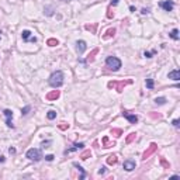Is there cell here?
<instances>
[{
	"mask_svg": "<svg viewBox=\"0 0 180 180\" xmlns=\"http://www.w3.org/2000/svg\"><path fill=\"white\" fill-rule=\"evenodd\" d=\"M49 84H51L54 89H59L62 84H63V73L60 70H56L49 76Z\"/></svg>",
	"mask_w": 180,
	"mask_h": 180,
	"instance_id": "obj_1",
	"label": "cell"
},
{
	"mask_svg": "<svg viewBox=\"0 0 180 180\" xmlns=\"http://www.w3.org/2000/svg\"><path fill=\"white\" fill-rule=\"evenodd\" d=\"M106 65L108 69H111L113 72H117V70H120L121 68V60L117 58V56H108L106 59Z\"/></svg>",
	"mask_w": 180,
	"mask_h": 180,
	"instance_id": "obj_2",
	"label": "cell"
},
{
	"mask_svg": "<svg viewBox=\"0 0 180 180\" xmlns=\"http://www.w3.org/2000/svg\"><path fill=\"white\" fill-rule=\"evenodd\" d=\"M25 156L30 159V161H34V162H40L42 159V155H41V151L40 149H35V148H31L28 149Z\"/></svg>",
	"mask_w": 180,
	"mask_h": 180,
	"instance_id": "obj_3",
	"label": "cell"
},
{
	"mask_svg": "<svg viewBox=\"0 0 180 180\" xmlns=\"http://www.w3.org/2000/svg\"><path fill=\"white\" fill-rule=\"evenodd\" d=\"M129 83H131V80H127V82H124V80H121V82H110L108 87H114L117 92H122V87L125 84H129Z\"/></svg>",
	"mask_w": 180,
	"mask_h": 180,
	"instance_id": "obj_4",
	"label": "cell"
},
{
	"mask_svg": "<svg viewBox=\"0 0 180 180\" xmlns=\"http://www.w3.org/2000/svg\"><path fill=\"white\" fill-rule=\"evenodd\" d=\"M3 114L6 116V124H7V127H9V128H14V125H13V111L9 110V108H6V110L3 111Z\"/></svg>",
	"mask_w": 180,
	"mask_h": 180,
	"instance_id": "obj_5",
	"label": "cell"
},
{
	"mask_svg": "<svg viewBox=\"0 0 180 180\" xmlns=\"http://www.w3.org/2000/svg\"><path fill=\"white\" fill-rule=\"evenodd\" d=\"M159 6H161V7L165 10V11H172V10H173V7H175V3H173L172 0H163V1H161V3H159Z\"/></svg>",
	"mask_w": 180,
	"mask_h": 180,
	"instance_id": "obj_6",
	"label": "cell"
},
{
	"mask_svg": "<svg viewBox=\"0 0 180 180\" xmlns=\"http://www.w3.org/2000/svg\"><path fill=\"white\" fill-rule=\"evenodd\" d=\"M156 149H158V145H156V143H151V145H149V148L146 149L145 152H143V155H142V159H148V158L151 156V155H152V153L155 152Z\"/></svg>",
	"mask_w": 180,
	"mask_h": 180,
	"instance_id": "obj_7",
	"label": "cell"
},
{
	"mask_svg": "<svg viewBox=\"0 0 180 180\" xmlns=\"http://www.w3.org/2000/svg\"><path fill=\"white\" fill-rule=\"evenodd\" d=\"M21 37H23V41H31V42H37V38L35 37H31V31H28V30H24L21 32Z\"/></svg>",
	"mask_w": 180,
	"mask_h": 180,
	"instance_id": "obj_8",
	"label": "cell"
},
{
	"mask_svg": "<svg viewBox=\"0 0 180 180\" xmlns=\"http://www.w3.org/2000/svg\"><path fill=\"white\" fill-rule=\"evenodd\" d=\"M122 116H124V118H127L131 124H137V122H138V116H135V114H131L128 111H124Z\"/></svg>",
	"mask_w": 180,
	"mask_h": 180,
	"instance_id": "obj_9",
	"label": "cell"
},
{
	"mask_svg": "<svg viewBox=\"0 0 180 180\" xmlns=\"http://www.w3.org/2000/svg\"><path fill=\"white\" fill-rule=\"evenodd\" d=\"M83 146H84L83 142L75 143V145H73V146H72L70 149H66V151H65V155H68V153H72V152H75V151H79V149H83Z\"/></svg>",
	"mask_w": 180,
	"mask_h": 180,
	"instance_id": "obj_10",
	"label": "cell"
},
{
	"mask_svg": "<svg viewBox=\"0 0 180 180\" xmlns=\"http://www.w3.org/2000/svg\"><path fill=\"white\" fill-rule=\"evenodd\" d=\"M86 48H87V46H86V42L84 41L80 40V41L76 42V51H78L79 54H83V52L86 51Z\"/></svg>",
	"mask_w": 180,
	"mask_h": 180,
	"instance_id": "obj_11",
	"label": "cell"
},
{
	"mask_svg": "<svg viewBox=\"0 0 180 180\" xmlns=\"http://www.w3.org/2000/svg\"><path fill=\"white\" fill-rule=\"evenodd\" d=\"M60 96V92L59 90H52L46 94V100H56V99H59Z\"/></svg>",
	"mask_w": 180,
	"mask_h": 180,
	"instance_id": "obj_12",
	"label": "cell"
},
{
	"mask_svg": "<svg viewBox=\"0 0 180 180\" xmlns=\"http://www.w3.org/2000/svg\"><path fill=\"white\" fill-rule=\"evenodd\" d=\"M169 79H172V80H175V82H179L180 80V72L177 69H175V70H172V72H169Z\"/></svg>",
	"mask_w": 180,
	"mask_h": 180,
	"instance_id": "obj_13",
	"label": "cell"
},
{
	"mask_svg": "<svg viewBox=\"0 0 180 180\" xmlns=\"http://www.w3.org/2000/svg\"><path fill=\"white\" fill-rule=\"evenodd\" d=\"M124 169H125L127 172L134 170V169H135V162L131 161V159H129V161H125V162H124Z\"/></svg>",
	"mask_w": 180,
	"mask_h": 180,
	"instance_id": "obj_14",
	"label": "cell"
},
{
	"mask_svg": "<svg viewBox=\"0 0 180 180\" xmlns=\"http://www.w3.org/2000/svg\"><path fill=\"white\" fill-rule=\"evenodd\" d=\"M114 34H116V30H114V28H110V30H107V32L103 35V40H108V38L114 37Z\"/></svg>",
	"mask_w": 180,
	"mask_h": 180,
	"instance_id": "obj_15",
	"label": "cell"
},
{
	"mask_svg": "<svg viewBox=\"0 0 180 180\" xmlns=\"http://www.w3.org/2000/svg\"><path fill=\"white\" fill-rule=\"evenodd\" d=\"M169 35H170V38H173V40H176V41H177V40H179V30H177V28L172 30V32L169 34Z\"/></svg>",
	"mask_w": 180,
	"mask_h": 180,
	"instance_id": "obj_16",
	"label": "cell"
},
{
	"mask_svg": "<svg viewBox=\"0 0 180 180\" xmlns=\"http://www.w3.org/2000/svg\"><path fill=\"white\" fill-rule=\"evenodd\" d=\"M107 163H108V165H116L117 163V156L116 155H111V156L107 158Z\"/></svg>",
	"mask_w": 180,
	"mask_h": 180,
	"instance_id": "obj_17",
	"label": "cell"
},
{
	"mask_svg": "<svg viewBox=\"0 0 180 180\" xmlns=\"http://www.w3.org/2000/svg\"><path fill=\"white\" fill-rule=\"evenodd\" d=\"M75 167H76V169H79V172H80V180H83L84 177H86V173H84L83 167H82V166H79L78 163H75Z\"/></svg>",
	"mask_w": 180,
	"mask_h": 180,
	"instance_id": "obj_18",
	"label": "cell"
},
{
	"mask_svg": "<svg viewBox=\"0 0 180 180\" xmlns=\"http://www.w3.org/2000/svg\"><path fill=\"white\" fill-rule=\"evenodd\" d=\"M97 52H99V48H96V49H93L92 54H90V55H89V58L86 59V62H93V59H94V55H96Z\"/></svg>",
	"mask_w": 180,
	"mask_h": 180,
	"instance_id": "obj_19",
	"label": "cell"
},
{
	"mask_svg": "<svg viewBox=\"0 0 180 180\" xmlns=\"http://www.w3.org/2000/svg\"><path fill=\"white\" fill-rule=\"evenodd\" d=\"M46 117H48V120H54V118H56V111L55 110H49L48 111V114H46Z\"/></svg>",
	"mask_w": 180,
	"mask_h": 180,
	"instance_id": "obj_20",
	"label": "cell"
},
{
	"mask_svg": "<svg viewBox=\"0 0 180 180\" xmlns=\"http://www.w3.org/2000/svg\"><path fill=\"white\" fill-rule=\"evenodd\" d=\"M155 103L159 104V106H162V104L166 103V99H165V97H156V99H155Z\"/></svg>",
	"mask_w": 180,
	"mask_h": 180,
	"instance_id": "obj_21",
	"label": "cell"
},
{
	"mask_svg": "<svg viewBox=\"0 0 180 180\" xmlns=\"http://www.w3.org/2000/svg\"><path fill=\"white\" fill-rule=\"evenodd\" d=\"M46 44L49 46H55V45H58V40H55V38H49L48 41H46Z\"/></svg>",
	"mask_w": 180,
	"mask_h": 180,
	"instance_id": "obj_22",
	"label": "cell"
},
{
	"mask_svg": "<svg viewBox=\"0 0 180 180\" xmlns=\"http://www.w3.org/2000/svg\"><path fill=\"white\" fill-rule=\"evenodd\" d=\"M110 146H113V145H110V141H108V138H107V137H104V138H103V148H110Z\"/></svg>",
	"mask_w": 180,
	"mask_h": 180,
	"instance_id": "obj_23",
	"label": "cell"
},
{
	"mask_svg": "<svg viewBox=\"0 0 180 180\" xmlns=\"http://www.w3.org/2000/svg\"><path fill=\"white\" fill-rule=\"evenodd\" d=\"M135 137H137V134H135V132H131V134H129L128 137H127V143L132 142V141L135 139Z\"/></svg>",
	"mask_w": 180,
	"mask_h": 180,
	"instance_id": "obj_24",
	"label": "cell"
},
{
	"mask_svg": "<svg viewBox=\"0 0 180 180\" xmlns=\"http://www.w3.org/2000/svg\"><path fill=\"white\" fill-rule=\"evenodd\" d=\"M145 83H146V87H148V89H153V79L148 78V79H146V82H145Z\"/></svg>",
	"mask_w": 180,
	"mask_h": 180,
	"instance_id": "obj_25",
	"label": "cell"
},
{
	"mask_svg": "<svg viewBox=\"0 0 180 180\" xmlns=\"http://www.w3.org/2000/svg\"><path fill=\"white\" fill-rule=\"evenodd\" d=\"M30 110H31V107H30V106H25L23 110H21V114H23V116H27L28 111H30Z\"/></svg>",
	"mask_w": 180,
	"mask_h": 180,
	"instance_id": "obj_26",
	"label": "cell"
},
{
	"mask_svg": "<svg viewBox=\"0 0 180 180\" xmlns=\"http://www.w3.org/2000/svg\"><path fill=\"white\" fill-rule=\"evenodd\" d=\"M121 132H122L121 129H111V134L114 135V137H120Z\"/></svg>",
	"mask_w": 180,
	"mask_h": 180,
	"instance_id": "obj_27",
	"label": "cell"
},
{
	"mask_svg": "<svg viewBox=\"0 0 180 180\" xmlns=\"http://www.w3.org/2000/svg\"><path fill=\"white\" fill-rule=\"evenodd\" d=\"M90 155H92V153H90V151H84V152L80 155V158H82V159H87Z\"/></svg>",
	"mask_w": 180,
	"mask_h": 180,
	"instance_id": "obj_28",
	"label": "cell"
},
{
	"mask_svg": "<svg viewBox=\"0 0 180 180\" xmlns=\"http://www.w3.org/2000/svg\"><path fill=\"white\" fill-rule=\"evenodd\" d=\"M153 54H155V51H152V52H146V51H145V54H143V55L146 56V58H152Z\"/></svg>",
	"mask_w": 180,
	"mask_h": 180,
	"instance_id": "obj_29",
	"label": "cell"
},
{
	"mask_svg": "<svg viewBox=\"0 0 180 180\" xmlns=\"http://www.w3.org/2000/svg\"><path fill=\"white\" fill-rule=\"evenodd\" d=\"M107 17H108V19H113V17H114V13L111 11V9H108V13H107Z\"/></svg>",
	"mask_w": 180,
	"mask_h": 180,
	"instance_id": "obj_30",
	"label": "cell"
},
{
	"mask_svg": "<svg viewBox=\"0 0 180 180\" xmlns=\"http://www.w3.org/2000/svg\"><path fill=\"white\" fill-rule=\"evenodd\" d=\"M45 159H46L48 162H52V161H54V155H46Z\"/></svg>",
	"mask_w": 180,
	"mask_h": 180,
	"instance_id": "obj_31",
	"label": "cell"
},
{
	"mask_svg": "<svg viewBox=\"0 0 180 180\" xmlns=\"http://www.w3.org/2000/svg\"><path fill=\"white\" fill-rule=\"evenodd\" d=\"M59 128L60 129H68V128H69V124H60Z\"/></svg>",
	"mask_w": 180,
	"mask_h": 180,
	"instance_id": "obj_32",
	"label": "cell"
},
{
	"mask_svg": "<svg viewBox=\"0 0 180 180\" xmlns=\"http://www.w3.org/2000/svg\"><path fill=\"white\" fill-rule=\"evenodd\" d=\"M106 173V167H100V170H99V175H104Z\"/></svg>",
	"mask_w": 180,
	"mask_h": 180,
	"instance_id": "obj_33",
	"label": "cell"
},
{
	"mask_svg": "<svg viewBox=\"0 0 180 180\" xmlns=\"http://www.w3.org/2000/svg\"><path fill=\"white\" fill-rule=\"evenodd\" d=\"M162 165H163V166H166V167H169V163H167V162L166 161H165V159H162Z\"/></svg>",
	"mask_w": 180,
	"mask_h": 180,
	"instance_id": "obj_34",
	"label": "cell"
},
{
	"mask_svg": "<svg viewBox=\"0 0 180 180\" xmlns=\"http://www.w3.org/2000/svg\"><path fill=\"white\" fill-rule=\"evenodd\" d=\"M173 125H175L176 128H179V120H173Z\"/></svg>",
	"mask_w": 180,
	"mask_h": 180,
	"instance_id": "obj_35",
	"label": "cell"
},
{
	"mask_svg": "<svg viewBox=\"0 0 180 180\" xmlns=\"http://www.w3.org/2000/svg\"><path fill=\"white\" fill-rule=\"evenodd\" d=\"M118 1H120V0H111V6H117Z\"/></svg>",
	"mask_w": 180,
	"mask_h": 180,
	"instance_id": "obj_36",
	"label": "cell"
},
{
	"mask_svg": "<svg viewBox=\"0 0 180 180\" xmlns=\"http://www.w3.org/2000/svg\"><path fill=\"white\" fill-rule=\"evenodd\" d=\"M86 30H92V31H94V30H96V25H94V27H90V25H86Z\"/></svg>",
	"mask_w": 180,
	"mask_h": 180,
	"instance_id": "obj_37",
	"label": "cell"
},
{
	"mask_svg": "<svg viewBox=\"0 0 180 180\" xmlns=\"http://www.w3.org/2000/svg\"><path fill=\"white\" fill-rule=\"evenodd\" d=\"M141 13H142V14H148L149 10H148V9H142V11H141Z\"/></svg>",
	"mask_w": 180,
	"mask_h": 180,
	"instance_id": "obj_38",
	"label": "cell"
},
{
	"mask_svg": "<svg viewBox=\"0 0 180 180\" xmlns=\"http://www.w3.org/2000/svg\"><path fill=\"white\" fill-rule=\"evenodd\" d=\"M9 151H10V153H14V152H16V149H14V148H10Z\"/></svg>",
	"mask_w": 180,
	"mask_h": 180,
	"instance_id": "obj_39",
	"label": "cell"
},
{
	"mask_svg": "<svg viewBox=\"0 0 180 180\" xmlns=\"http://www.w3.org/2000/svg\"><path fill=\"white\" fill-rule=\"evenodd\" d=\"M0 162H4V156H0Z\"/></svg>",
	"mask_w": 180,
	"mask_h": 180,
	"instance_id": "obj_40",
	"label": "cell"
}]
</instances>
